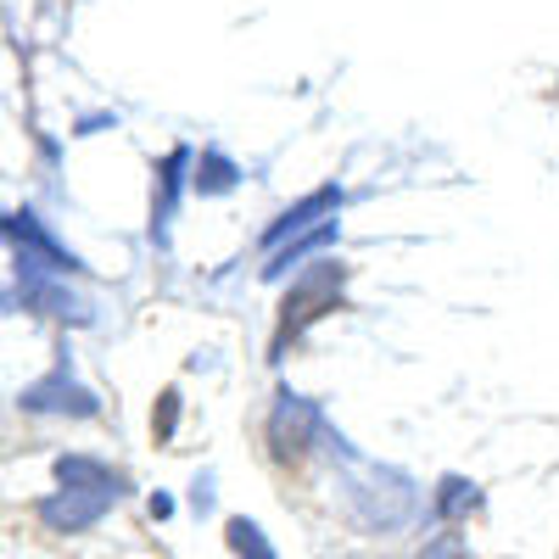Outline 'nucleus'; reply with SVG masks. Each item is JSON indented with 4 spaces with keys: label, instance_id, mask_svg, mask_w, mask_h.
Masks as SVG:
<instances>
[{
    "label": "nucleus",
    "instance_id": "1",
    "mask_svg": "<svg viewBox=\"0 0 559 559\" xmlns=\"http://www.w3.org/2000/svg\"><path fill=\"white\" fill-rule=\"evenodd\" d=\"M336 503L364 537H397V532L426 521V492H419V481L408 471H397V464H376L358 453L342 459V471H336Z\"/></svg>",
    "mask_w": 559,
    "mask_h": 559
},
{
    "label": "nucleus",
    "instance_id": "2",
    "mask_svg": "<svg viewBox=\"0 0 559 559\" xmlns=\"http://www.w3.org/2000/svg\"><path fill=\"white\" fill-rule=\"evenodd\" d=\"M342 286H347V269H342V258H313L297 280H292V292L280 297V324H274V364L286 358V347L308 331L313 319H324V313H336V302H342Z\"/></svg>",
    "mask_w": 559,
    "mask_h": 559
},
{
    "label": "nucleus",
    "instance_id": "3",
    "mask_svg": "<svg viewBox=\"0 0 559 559\" xmlns=\"http://www.w3.org/2000/svg\"><path fill=\"white\" fill-rule=\"evenodd\" d=\"M331 437V419H324V408L292 386H280L274 403H269V419H263V448L269 459L280 464V471H297V464L313 459V448Z\"/></svg>",
    "mask_w": 559,
    "mask_h": 559
},
{
    "label": "nucleus",
    "instance_id": "4",
    "mask_svg": "<svg viewBox=\"0 0 559 559\" xmlns=\"http://www.w3.org/2000/svg\"><path fill=\"white\" fill-rule=\"evenodd\" d=\"M28 414H73V419H96L102 414V403H96V392H84L79 381H73V364H68V347L57 353V364H51V376H39L23 397H17Z\"/></svg>",
    "mask_w": 559,
    "mask_h": 559
},
{
    "label": "nucleus",
    "instance_id": "5",
    "mask_svg": "<svg viewBox=\"0 0 559 559\" xmlns=\"http://www.w3.org/2000/svg\"><path fill=\"white\" fill-rule=\"evenodd\" d=\"M118 503H123V498H112V492H73V487H62V492H51V498H39L34 515H39L45 532L79 537V532H90V526H102Z\"/></svg>",
    "mask_w": 559,
    "mask_h": 559
},
{
    "label": "nucleus",
    "instance_id": "6",
    "mask_svg": "<svg viewBox=\"0 0 559 559\" xmlns=\"http://www.w3.org/2000/svg\"><path fill=\"white\" fill-rule=\"evenodd\" d=\"M336 207H342V185H324V191L302 197L297 207H286V213H274V224L263 229V252H280V247H286V241L308 236L313 224H324V218H336Z\"/></svg>",
    "mask_w": 559,
    "mask_h": 559
},
{
    "label": "nucleus",
    "instance_id": "7",
    "mask_svg": "<svg viewBox=\"0 0 559 559\" xmlns=\"http://www.w3.org/2000/svg\"><path fill=\"white\" fill-rule=\"evenodd\" d=\"M57 487L129 498V476H123V471H112L107 459H90V453H62V459H57Z\"/></svg>",
    "mask_w": 559,
    "mask_h": 559
},
{
    "label": "nucleus",
    "instance_id": "8",
    "mask_svg": "<svg viewBox=\"0 0 559 559\" xmlns=\"http://www.w3.org/2000/svg\"><path fill=\"white\" fill-rule=\"evenodd\" d=\"M476 509H481V487H476L471 476H442L437 492L426 498V515H431L437 526H459L464 515H476Z\"/></svg>",
    "mask_w": 559,
    "mask_h": 559
},
{
    "label": "nucleus",
    "instance_id": "9",
    "mask_svg": "<svg viewBox=\"0 0 559 559\" xmlns=\"http://www.w3.org/2000/svg\"><path fill=\"white\" fill-rule=\"evenodd\" d=\"M342 236V224L336 218H324V224H313L308 229V236H297V241H286V247H280V252H269V269H263V280H286L297 263H308V258H319L324 247H331Z\"/></svg>",
    "mask_w": 559,
    "mask_h": 559
},
{
    "label": "nucleus",
    "instance_id": "10",
    "mask_svg": "<svg viewBox=\"0 0 559 559\" xmlns=\"http://www.w3.org/2000/svg\"><path fill=\"white\" fill-rule=\"evenodd\" d=\"M185 168H191V152H185V146L163 157V191H157V207H152V236H157V241H163V229H168V218H174V207H179Z\"/></svg>",
    "mask_w": 559,
    "mask_h": 559
},
{
    "label": "nucleus",
    "instance_id": "11",
    "mask_svg": "<svg viewBox=\"0 0 559 559\" xmlns=\"http://www.w3.org/2000/svg\"><path fill=\"white\" fill-rule=\"evenodd\" d=\"M224 543H229V554H236V559H280L274 543H269V532L252 515H229L224 521Z\"/></svg>",
    "mask_w": 559,
    "mask_h": 559
},
{
    "label": "nucleus",
    "instance_id": "12",
    "mask_svg": "<svg viewBox=\"0 0 559 559\" xmlns=\"http://www.w3.org/2000/svg\"><path fill=\"white\" fill-rule=\"evenodd\" d=\"M236 179H241V168L229 163L224 152H202V163H197V179H191V185H197L202 197H224Z\"/></svg>",
    "mask_w": 559,
    "mask_h": 559
},
{
    "label": "nucleus",
    "instance_id": "13",
    "mask_svg": "<svg viewBox=\"0 0 559 559\" xmlns=\"http://www.w3.org/2000/svg\"><path fill=\"white\" fill-rule=\"evenodd\" d=\"M403 559H476V554H471V543H464L459 526H442V532H431L419 548H408Z\"/></svg>",
    "mask_w": 559,
    "mask_h": 559
},
{
    "label": "nucleus",
    "instance_id": "14",
    "mask_svg": "<svg viewBox=\"0 0 559 559\" xmlns=\"http://www.w3.org/2000/svg\"><path fill=\"white\" fill-rule=\"evenodd\" d=\"M174 426H179V392L168 386V392L157 397V414H152V437H157V442H168V437H174Z\"/></svg>",
    "mask_w": 559,
    "mask_h": 559
},
{
    "label": "nucleus",
    "instance_id": "15",
    "mask_svg": "<svg viewBox=\"0 0 559 559\" xmlns=\"http://www.w3.org/2000/svg\"><path fill=\"white\" fill-rule=\"evenodd\" d=\"M191 509H197V515H213V471H202L191 481Z\"/></svg>",
    "mask_w": 559,
    "mask_h": 559
},
{
    "label": "nucleus",
    "instance_id": "16",
    "mask_svg": "<svg viewBox=\"0 0 559 559\" xmlns=\"http://www.w3.org/2000/svg\"><path fill=\"white\" fill-rule=\"evenodd\" d=\"M146 509H152V521H168V515H174V498L152 492V503H146Z\"/></svg>",
    "mask_w": 559,
    "mask_h": 559
}]
</instances>
